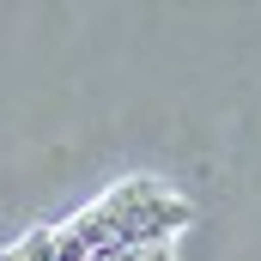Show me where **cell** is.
<instances>
[{
	"mask_svg": "<svg viewBox=\"0 0 261 261\" xmlns=\"http://www.w3.org/2000/svg\"><path fill=\"white\" fill-rule=\"evenodd\" d=\"M110 219H116V243L122 249H170V237L195 219V206L182 195H170V189H158V182H122L116 195L97 200Z\"/></svg>",
	"mask_w": 261,
	"mask_h": 261,
	"instance_id": "6da1fadb",
	"label": "cell"
}]
</instances>
